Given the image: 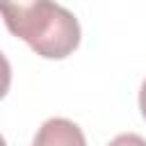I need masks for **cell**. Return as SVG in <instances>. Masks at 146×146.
<instances>
[{
  "label": "cell",
  "instance_id": "cell-5",
  "mask_svg": "<svg viewBox=\"0 0 146 146\" xmlns=\"http://www.w3.org/2000/svg\"><path fill=\"white\" fill-rule=\"evenodd\" d=\"M139 110H141V116L146 119V80L141 82V89H139Z\"/></svg>",
  "mask_w": 146,
  "mask_h": 146
},
{
  "label": "cell",
  "instance_id": "cell-1",
  "mask_svg": "<svg viewBox=\"0 0 146 146\" xmlns=\"http://www.w3.org/2000/svg\"><path fill=\"white\" fill-rule=\"evenodd\" d=\"M9 32L46 59H64L80 46V23L57 2H0Z\"/></svg>",
  "mask_w": 146,
  "mask_h": 146
},
{
  "label": "cell",
  "instance_id": "cell-2",
  "mask_svg": "<svg viewBox=\"0 0 146 146\" xmlns=\"http://www.w3.org/2000/svg\"><path fill=\"white\" fill-rule=\"evenodd\" d=\"M32 146H87V139L78 123L64 116H55L43 121Z\"/></svg>",
  "mask_w": 146,
  "mask_h": 146
},
{
  "label": "cell",
  "instance_id": "cell-6",
  "mask_svg": "<svg viewBox=\"0 0 146 146\" xmlns=\"http://www.w3.org/2000/svg\"><path fill=\"white\" fill-rule=\"evenodd\" d=\"M0 146H7V141H5V137L0 135Z\"/></svg>",
  "mask_w": 146,
  "mask_h": 146
},
{
  "label": "cell",
  "instance_id": "cell-4",
  "mask_svg": "<svg viewBox=\"0 0 146 146\" xmlns=\"http://www.w3.org/2000/svg\"><path fill=\"white\" fill-rule=\"evenodd\" d=\"M107 146H146V139L135 132H123V135H116Z\"/></svg>",
  "mask_w": 146,
  "mask_h": 146
},
{
  "label": "cell",
  "instance_id": "cell-3",
  "mask_svg": "<svg viewBox=\"0 0 146 146\" xmlns=\"http://www.w3.org/2000/svg\"><path fill=\"white\" fill-rule=\"evenodd\" d=\"M9 84H11V64H9V59L0 50V100L7 96Z\"/></svg>",
  "mask_w": 146,
  "mask_h": 146
}]
</instances>
